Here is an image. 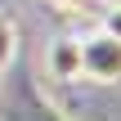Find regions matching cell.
I'll list each match as a JSON object with an SVG mask.
<instances>
[{
    "label": "cell",
    "mask_w": 121,
    "mask_h": 121,
    "mask_svg": "<svg viewBox=\"0 0 121 121\" xmlns=\"http://www.w3.org/2000/svg\"><path fill=\"white\" fill-rule=\"evenodd\" d=\"M18 58V22L0 13V67H13Z\"/></svg>",
    "instance_id": "cell-4"
},
{
    "label": "cell",
    "mask_w": 121,
    "mask_h": 121,
    "mask_svg": "<svg viewBox=\"0 0 121 121\" xmlns=\"http://www.w3.org/2000/svg\"><path fill=\"white\" fill-rule=\"evenodd\" d=\"M45 72L54 81H76L81 76V36H54L45 49Z\"/></svg>",
    "instance_id": "cell-3"
},
{
    "label": "cell",
    "mask_w": 121,
    "mask_h": 121,
    "mask_svg": "<svg viewBox=\"0 0 121 121\" xmlns=\"http://www.w3.org/2000/svg\"><path fill=\"white\" fill-rule=\"evenodd\" d=\"M0 85H4V81H0Z\"/></svg>",
    "instance_id": "cell-7"
},
{
    "label": "cell",
    "mask_w": 121,
    "mask_h": 121,
    "mask_svg": "<svg viewBox=\"0 0 121 121\" xmlns=\"http://www.w3.org/2000/svg\"><path fill=\"white\" fill-rule=\"evenodd\" d=\"M81 76H90L99 85H117L121 81V40L108 36L103 27L81 36Z\"/></svg>",
    "instance_id": "cell-1"
},
{
    "label": "cell",
    "mask_w": 121,
    "mask_h": 121,
    "mask_svg": "<svg viewBox=\"0 0 121 121\" xmlns=\"http://www.w3.org/2000/svg\"><path fill=\"white\" fill-rule=\"evenodd\" d=\"M99 27H103L108 36H117V40H121V0H112V4L103 9V22H99Z\"/></svg>",
    "instance_id": "cell-5"
},
{
    "label": "cell",
    "mask_w": 121,
    "mask_h": 121,
    "mask_svg": "<svg viewBox=\"0 0 121 121\" xmlns=\"http://www.w3.org/2000/svg\"><path fill=\"white\" fill-rule=\"evenodd\" d=\"M54 9H63V13H81V9H90L94 0H49Z\"/></svg>",
    "instance_id": "cell-6"
},
{
    "label": "cell",
    "mask_w": 121,
    "mask_h": 121,
    "mask_svg": "<svg viewBox=\"0 0 121 121\" xmlns=\"http://www.w3.org/2000/svg\"><path fill=\"white\" fill-rule=\"evenodd\" d=\"M0 121H67V117L54 103H45L40 90H36V81H31V72L18 67V81L9 90V103H4V117Z\"/></svg>",
    "instance_id": "cell-2"
}]
</instances>
